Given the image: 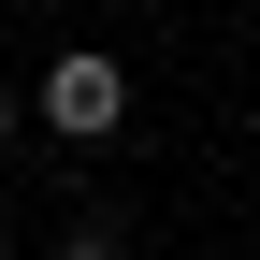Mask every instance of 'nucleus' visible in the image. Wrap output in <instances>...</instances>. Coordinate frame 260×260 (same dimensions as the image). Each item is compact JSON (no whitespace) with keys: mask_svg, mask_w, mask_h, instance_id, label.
Masks as SVG:
<instances>
[{"mask_svg":"<svg viewBox=\"0 0 260 260\" xmlns=\"http://www.w3.org/2000/svg\"><path fill=\"white\" fill-rule=\"evenodd\" d=\"M116 116H130V73H116L102 44H73V58L44 73V130H73V145H102Z\"/></svg>","mask_w":260,"mask_h":260,"instance_id":"obj_1","label":"nucleus"},{"mask_svg":"<svg viewBox=\"0 0 260 260\" xmlns=\"http://www.w3.org/2000/svg\"><path fill=\"white\" fill-rule=\"evenodd\" d=\"M58 260H130V246H116V232H102V217H87V232H73V246H58Z\"/></svg>","mask_w":260,"mask_h":260,"instance_id":"obj_2","label":"nucleus"},{"mask_svg":"<svg viewBox=\"0 0 260 260\" xmlns=\"http://www.w3.org/2000/svg\"><path fill=\"white\" fill-rule=\"evenodd\" d=\"M0 159H15V102H0Z\"/></svg>","mask_w":260,"mask_h":260,"instance_id":"obj_3","label":"nucleus"},{"mask_svg":"<svg viewBox=\"0 0 260 260\" xmlns=\"http://www.w3.org/2000/svg\"><path fill=\"white\" fill-rule=\"evenodd\" d=\"M0 260H15V246H0Z\"/></svg>","mask_w":260,"mask_h":260,"instance_id":"obj_4","label":"nucleus"}]
</instances>
